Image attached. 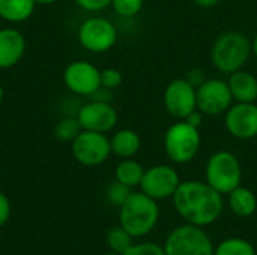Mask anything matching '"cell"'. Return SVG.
<instances>
[{
	"label": "cell",
	"instance_id": "8",
	"mask_svg": "<svg viewBox=\"0 0 257 255\" xmlns=\"http://www.w3.org/2000/svg\"><path fill=\"white\" fill-rule=\"evenodd\" d=\"M71 150L77 162L84 167H98L111 155L110 138L107 134L81 131L71 143Z\"/></svg>",
	"mask_w": 257,
	"mask_h": 255
},
{
	"label": "cell",
	"instance_id": "23",
	"mask_svg": "<svg viewBox=\"0 0 257 255\" xmlns=\"http://www.w3.org/2000/svg\"><path fill=\"white\" fill-rule=\"evenodd\" d=\"M81 126L77 120V117L71 119L66 117L63 120H60L56 126H54V135L56 138H59L60 141H74V138L81 132Z\"/></svg>",
	"mask_w": 257,
	"mask_h": 255
},
{
	"label": "cell",
	"instance_id": "28",
	"mask_svg": "<svg viewBox=\"0 0 257 255\" xmlns=\"http://www.w3.org/2000/svg\"><path fill=\"white\" fill-rule=\"evenodd\" d=\"M113 0H75V3L87 12H99L111 6Z\"/></svg>",
	"mask_w": 257,
	"mask_h": 255
},
{
	"label": "cell",
	"instance_id": "29",
	"mask_svg": "<svg viewBox=\"0 0 257 255\" xmlns=\"http://www.w3.org/2000/svg\"><path fill=\"white\" fill-rule=\"evenodd\" d=\"M190 84H193L196 89L200 86V84H203L208 78H206V75H205V71L203 69H200V68H194V69H190L188 72H187V75L184 77Z\"/></svg>",
	"mask_w": 257,
	"mask_h": 255
},
{
	"label": "cell",
	"instance_id": "35",
	"mask_svg": "<svg viewBox=\"0 0 257 255\" xmlns=\"http://www.w3.org/2000/svg\"><path fill=\"white\" fill-rule=\"evenodd\" d=\"M3 96H5V92H3V87H2V84H0V104H2V101H3Z\"/></svg>",
	"mask_w": 257,
	"mask_h": 255
},
{
	"label": "cell",
	"instance_id": "16",
	"mask_svg": "<svg viewBox=\"0 0 257 255\" xmlns=\"http://www.w3.org/2000/svg\"><path fill=\"white\" fill-rule=\"evenodd\" d=\"M227 84L235 102H257V77L254 74L239 69L229 75Z\"/></svg>",
	"mask_w": 257,
	"mask_h": 255
},
{
	"label": "cell",
	"instance_id": "27",
	"mask_svg": "<svg viewBox=\"0 0 257 255\" xmlns=\"http://www.w3.org/2000/svg\"><path fill=\"white\" fill-rule=\"evenodd\" d=\"M123 83V75L116 68H107L101 71V87L113 90Z\"/></svg>",
	"mask_w": 257,
	"mask_h": 255
},
{
	"label": "cell",
	"instance_id": "9",
	"mask_svg": "<svg viewBox=\"0 0 257 255\" xmlns=\"http://www.w3.org/2000/svg\"><path fill=\"white\" fill-rule=\"evenodd\" d=\"M196 99L197 110L211 117L224 114L235 102L227 81L221 78H208L200 84L196 89Z\"/></svg>",
	"mask_w": 257,
	"mask_h": 255
},
{
	"label": "cell",
	"instance_id": "12",
	"mask_svg": "<svg viewBox=\"0 0 257 255\" xmlns=\"http://www.w3.org/2000/svg\"><path fill=\"white\" fill-rule=\"evenodd\" d=\"M163 102L166 111L172 117L176 120H184L191 111L197 108L196 87L185 78H175L166 86Z\"/></svg>",
	"mask_w": 257,
	"mask_h": 255
},
{
	"label": "cell",
	"instance_id": "15",
	"mask_svg": "<svg viewBox=\"0 0 257 255\" xmlns=\"http://www.w3.org/2000/svg\"><path fill=\"white\" fill-rule=\"evenodd\" d=\"M26 53V38L14 27L0 30V69L18 65Z\"/></svg>",
	"mask_w": 257,
	"mask_h": 255
},
{
	"label": "cell",
	"instance_id": "26",
	"mask_svg": "<svg viewBox=\"0 0 257 255\" xmlns=\"http://www.w3.org/2000/svg\"><path fill=\"white\" fill-rule=\"evenodd\" d=\"M122 255H166L164 248L154 242L133 243Z\"/></svg>",
	"mask_w": 257,
	"mask_h": 255
},
{
	"label": "cell",
	"instance_id": "34",
	"mask_svg": "<svg viewBox=\"0 0 257 255\" xmlns=\"http://www.w3.org/2000/svg\"><path fill=\"white\" fill-rule=\"evenodd\" d=\"M36 2V5H53V3H56V2H59V0H35Z\"/></svg>",
	"mask_w": 257,
	"mask_h": 255
},
{
	"label": "cell",
	"instance_id": "25",
	"mask_svg": "<svg viewBox=\"0 0 257 255\" xmlns=\"http://www.w3.org/2000/svg\"><path fill=\"white\" fill-rule=\"evenodd\" d=\"M131 192L133 191H131L130 186H126V185H123V183L116 180L111 185H108V188H107V198H108V201L111 204L120 207L125 203V200L130 197Z\"/></svg>",
	"mask_w": 257,
	"mask_h": 255
},
{
	"label": "cell",
	"instance_id": "32",
	"mask_svg": "<svg viewBox=\"0 0 257 255\" xmlns=\"http://www.w3.org/2000/svg\"><path fill=\"white\" fill-rule=\"evenodd\" d=\"M191 2L200 8H212V6H217L221 0H191Z\"/></svg>",
	"mask_w": 257,
	"mask_h": 255
},
{
	"label": "cell",
	"instance_id": "11",
	"mask_svg": "<svg viewBox=\"0 0 257 255\" xmlns=\"http://www.w3.org/2000/svg\"><path fill=\"white\" fill-rule=\"evenodd\" d=\"M63 83L78 96H92L101 89V71L90 62L75 60L65 68Z\"/></svg>",
	"mask_w": 257,
	"mask_h": 255
},
{
	"label": "cell",
	"instance_id": "30",
	"mask_svg": "<svg viewBox=\"0 0 257 255\" xmlns=\"http://www.w3.org/2000/svg\"><path fill=\"white\" fill-rule=\"evenodd\" d=\"M11 216V203H9V198L0 192V228L8 222Z\"/></svg>",
	"mask_w": 257,
	"mask_h": 255
},
{
	"label": "cell",
	"instance_id": "21",
	"mask_svg": "<svg viewBox=\"0 0 257 255\" xmlns=\"http://www.w3.org/2000/svg\"><path fill=\"white\" fill-rule=\"evenodd\" d=\"M214 255H256V248L245 239L230 237L214 248Z\"/></svg>",
	"mask_w": 257,
	"mask_h": 255
},
{
	"label": "cell",
	"instance_id": "5",
	"mask_svg": "<svg viewBox=\"0 0 257 255\" xmlns=\"http://www.w3.org/2000/svg\"><path fill=\"white\" fill-rule=\"evenodd\" d=\"M202 146L200 131L185 120H178L169 126L164 134V150L173 164L191 162Z\"/></svg>",
	"mask_w": 257,
	"mask_h": 255
},
{
	"label": "cell",
	"instance_id": "20",
	"mask_svg": "<svg viewBox=\"0 0 257 255\" xmlns=\"http://www.w3.org/2000/svg\"><path fill=\"white\" fill-rule=\"evenodd\" d=\"M143 174H145L143 165L140 162H137L136 159H133V158L122 159L117 164L116 170H114L116 180L126 185V186H130V188L140 186Z\"/></svg>",
	"mask_w": 257,
	"mask_h": 255
},
{
	"label": "cell",
	"instance_id": "10",
	"mask_svg": "<svg viewBox=\"0 0 257 255\" xmlns=\"http://www.w3.org/2000/svg\"><path fill=\"white\" fill-rule=\"evenodd\" d=\"M181 185L179 173L167 164H157L145 170L140 191L149 195L151 198L160 201L166 198H172L176 189Z\"/></svg>",
	"mask_w": 257,
	"mask_h": 255
},
{
	"label": "cell",
	"instance_id": "7",
	"mask_svg": "<svg viewBox=\"0 0 257 255\" xmlns=\"http://www.w3.org/2000/svg\"><path fill=\"white\" fill-rule=\"evenodd\" d=\"M80 45L95 54L107 53L117 42L116 26L104 17H90L78 27Z\"/></svg>",
	"mask_w": 257,
	"mask_h": 255
},
{
	"label": "cell",
	"instance_id": "2",
	"mask_svg": "<svg viewBox=\"0 0 257 255\" xmlns=\"http://www.w3.org/2000/svg\"><path fill=\"white\" fill-rule=\"evenodd\" d=\"M119 209V225L133 237L148 236L160 219L158 201L142 191L131 192Z\"/></svg>",
	"mask_w": 257,
	"mask_h": 255
},
{
	"label": "cell",
	"instance_id": "14",
	"mask_svg": "<svg viewBox=\"0 0 257 255\" xmlns=\"http://www.w3.org/2000/svg\"><path fill=\"white\" fill-rule=\"evenodd\" d=\"M226 131L238 140L257 137V102H233L224 113Z\"/></svg>",
	"mask_w": 257,
	"mask_h": 255
},
{
	"label": "cell",
	"instance_id": "3",
	"mask_svg": "<svg viewBox=\"0 0 257 255\" xmlns=\"http://www.w3.org/2000/svg\"><path fill=\"white\" fill-rule=\"evenodd\" d=\"M251 56V41L238 30H227L217 36L211 48L214 68L226 75L244 69Z\"/></svg>",
	"mask_w": 257,
	"mask_h": 255
},
{
	"label": "cell",
	"instance_id": "4",
	"mask_svg": "<svg viewBox=\"0 0 257 255\" xmlns=\"http://www.w3.org/2000/svg\"><path fill=\"white\" fill-rule=\"evenodd\" d=\"M242 167L238 156L229 150H218L205 165V182L221 195H227L241 185Z\"/></svg>",
	"mask_w": 257,
	"mask_h": 255
},
{
	"label": "cell",
	"instance_id": "1",
	"mask_svg": "<svg viewBox=\"0 0 257 255\" xmlns=\"http://www.w3.org/2000/svg\"><path fill=\"white\" fill-rule=\"evenodd\" d=\"M172 198L178 215L187 224L202 228L214 224L224 209L223 195L200 180L181 182Z\"/></svg>",
	"mask_w": 257,
	"mask_h": 255
},
{
	"label": "cell",
	"instance_id": "33",
	"mask_svg": "<svg viewBox=\"0 0 257 255\" xmlns=\"http://www.w3.org/2000/svg\"><path fill=\"white\" fill-rule=\"evenodd\" d=\"M251 54H254V57L257 59V33L251 41Z\"/></svg>",
	"mask_w": 257,
	"mask_h": 255
},
{
	"label": "cell",
	"instance_id": "13",
	"mask_svg": "<svg viewBox=\"0 0 257 255\" xmlns=\"http://www.w3.org/2000/svg\"><path fill=\"white\" fill-rule=\"evenodd\" d=\"M77 120L83 131L107 134L117 125V111L105 101L93 99L83 104L77 113Z\"/></svg>",
	"mask_w": 257,
	"mask_h": 255
},
{
	"label": "cell",
	"instance_id": "18",
	"mask_svg": "<svg viewBox=\"0 0 257 255\" xmlns=\"http://www.w3.org/2000/svg\"><path fill=\"white\" fill-rule=\"evenodd\" d=\"M227 203L230 210L241 218H248L254 215L257 210L256 194L251 189L241 185L227 194Z\"/></svg>",
	"mask_w": 257,
	"mask_h": 255
},
{
	"label": "cell",
	"instance_id": "17",
	"mask_svg": "<svg viewBox=\"0 0 257 255\" xmlns=\"http://www.w3.org/2000/svg\"><path fill=\"white\" fill-rule=\"evenodd\" d=\"M110 146H111V153L126 159V158H133L139 153L140 147H142V138L140 135L134 131V129H119L116 131L111 138H110Z\"/></svg>",
	"mask_w": 257,
	"mask_h": 255
},
{
	"label": "cell",
	"instance_id": "36",
	"mask_svg": "<svg viewBox=\"0 0 257 255\" xmlns=\"http://www.w3.org/2000/svg\"><path fill=\"white\" fill-rule=\"evenodd\" d=\"M104 255H120V254H116V252H113V251H111V252H108V254H104Z\"/></svg>",
	"mask_w": 257,
	"mask_h": 255
},
{
	"label": "cell",
	"instance_id": "24",
	"mask_svg": "<svg viewBox=\"0 0 257 255\" xmlns=\"http://www.w3.org/2000/svg\"><path fill=\"white\" fill-rule=\"evenodd\" d=\"M143 3L145 0H113L111 8L119 17L133 18L140 14V11L143 9Z\"/></svg>",
	"mask_w": 257,
	"mask_h": 255
},
{
	"label": "cell",
	"instance_id": "31",
	"mask_svg": "<svg viewBox=\"0 0 257 255\" xmlns=\"http://www.w3.org/2000/svg\"><path fill=\"white\" fill-rule=\"evenodd\" d=\"M203 117H205V114L200 111V110H194V111H191L184 120L187 122V123H190L191 126H196V128H200V125L203 123Z\"/></svg>",
	"mask_w": 257,
	"mask_h": 255
},
{
	"label": "cell",
	"instance_id": "22",
	"mask_svg": "<svg viewBox=\"0 0 257 255\" xmlns=\"http://www.w3.org/2000/svg\"><path fill=\"white\" fill-rule=\"evenodd\" d=\"M133 239L134 237L125 228H122L120 225L111 228L107 233V243H108L110 249L113 252H116V254H123L133 245Z\"/></svg>",
	"mask_w": 257,
	"mask_h": 255
},
{
	"label": "cell",
	"instance_id": "6",
	"mask_svg": "<svg viewBox=\"0 0 257 255\" xmlns=\"http://www.w3.org/2000/svg\"><path fill=\"white\" fill-rule=\"evenodd\" d=\"M166 255H214V243L202 227L184 224L176 227L164 242Z\"/></svg>",
	"mask_w": 257,
	"mask_h": 255
},
{
	"label": "cell",
	"instance_id": "19",
	"mask_svg": "<svg viewBox=\"0 0 257 255\" xmlns=\"http://www.w3.org/2000/svg\"><path fill=\"white\" fill-rule=\"evenodd\" d=\"M35 8V0H0V18L8 23H23L33 15Z\"/></svg>",
	"mask_w": 257,
	"mask_h": 255
}]
</instances>
